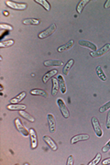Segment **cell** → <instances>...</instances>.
Segmentation results:
<instances>
[{
	"instance_id": "obj_1",
	"label": "cell",
	"mask_w": 110,
	"mask_h": 165,
	"mask_svg": "<svg viewBox=\"0 0 110 165\" xmlns=\"http://www.w3.org/2000/svg\"><path fill=\"white\" fill-rule=\"evenodd\" d=\"M56 29H57L56 24H52L48 28H46L45 31H41L40 33H39L38 37H39V39H41V40L46 39V38H48V37L52 36V35L56 31Z\"/></svg>"
},
{
	"instance_id": "obj_2",
	"label": "cell",
	"mask_w": 110,
	"mask_h": 165,
	"mask_svg": "<svg viewBox=\"0 0 110 165\" xmlns=\"http://www.w3.org/2000/svg\"><path fill=\"white\" fill-rule=\"evenodd\" d=\"M57 105H58L59 109H60L61 112L62 116H64V118H68V117L70 116V112H69V110H68V108H67V107H66V105H65L64 101L62 100V99H61V98H59V99L57 100Z\"/></svg>"
},
{
	"instance_id": "obj_3",
	"label": "cell",
	"mask_w": 110,
	"mask_h": 165,
	"mask_svg": "<svg viewBox=\"0 0 110 165\" xmlns=\"http://www.w3.org/2000/svg\"><path fill=\"white\" fill-rule=\"evenodd\" d=\"M15 125H16V128H17L18 131L19 133H21L23 136H25V137H28L29 136V131L24 127V125L20 121V118L17 117L15 119Z\"/></svg>"
},
{
	"instance_id": "obj_4",
	"label": "cell",
	"mask_w": 110,
	"mask_h": 165,
	"mask_svg": "<svg viewBox=\"0 0 110 165\" xmlns=\"http://www.w3.org/2000/svg\"><path fill=\"white\" fill-rule=\"evenodd\" d=\"M109 51H110V43H106V45H104V46L100 50H98L97 52H92L90 54L94 58H98V57H101V56L105 55Z\"/></svg>"
},
{
	"instance_id": "obj_5",
	"label": "cell",
	"mask_w": 110,
	"mask_h": 165,
	"mask_svg": "<svg viewBox=\"0 0 110 165\" xmlns=\"http://www.w3.org/2000/svg\"><path fill=\"white\" fill-rule=\"evenodd\" d=\"M92 125H93L94 130H95V132L97 134V136L102 137L103 136V130L101 128V126H100V123H99V120L97 119V117H96V116L92 117Z\"/></svg>"
},
{
	"instance_id": "obj_6",
	"label": "cell",
	"mask_w": 110,
	"mask_h": 165,
	"mask_svg": "<svg viewBox=\"0 0 110 165\" xmlns=\"http://www.w3.org/2000/svg\"><path fill=\"white\" fill-rule=\"evenodd\" d=\"M6 5L14 10H25L28 7V5L25 3H17L13 1H7Z\"/></svg>"
},
{
	"instance_id": "obj_7",
	"label": "cell",
	"mask_w": 110,
	"mask_h": 165,
	"mask_svg": "<svg viewBox=\"0 0 110 165\" xmlns=\"http://www.w3.org/2000/svg\"><path fill=\"white\" fill-rule=\"evenodd\" d=\"M29 137L31 141V149H36L38 147V137L36 130L34 128L29 129Z\"/></svg>"
},
{
	"instance_id": "obj_8",
	"label": "cell",
	"mask_w": 110,
	"mask_h": 165,
	"mask_svg": "<svg viewBox=\"0 0 110 165\" xmlns=\"http://www.w3.org/2000/svg\"><path fill=\"white\" fill-rule=\"evenodd\" d=\"M78 43H79L80 46H82V47H85V48H88V49H90L92 52H97V45H96V44H94V43H92V42H90V41H88V40H81L78 41Z\"/></svg>"
},
{
	"instance_id": "obj_9",
	"label": "cell",
	"mask_w": 110,
	"mask_h": 165,
	"mask_svg": "<svg viewBox=\"0 0 110 165\" xmlns=\"http://www.w3.org/2000/svg\"><path fill=\"white\" fill-rule=\"evenodd\" d=\"M47 118H48L50 132L51 133H54L55 130H56V119H55L54 116L52 114H49L48 116H47Z\"/></svg>"
},
{
	"instance_id": "obj_10",
	"label": "cell",
	"mask_w": 110,
	"mask_h": 165,
	"mask_svg": "<svg viewBox=\"0 0 110 165\" xmlns=\"http://www.w3.org/2000/svg\"><path fill=\"white\" fill-rule=\"evenodd\" d=\"M89 138H90V136L88 134H78V135H76V136L72 138L71 143L75 144V143L79 142V141H85V140H89Z\"/></svg>"
},
{
	"instance_id": "obj_11",
	"label": "cell",
	"mask_w": 110,
	"mask_h": 165,
	"mask_svg": "<svg viewBox=\"0 0 110 165\" xmlns=\"http://www.w3.org/2000/svg\"><path fill=\"white\" fill-rule=\"evenodd\" d=\"M74 45V40H69L67 43L61 45V46H60L58 49H57V52H66V51H69L71 50Z\"/></svg>"
},
{
	"instance_id": "obj_12",
	"label": "cell",
	"mask_w": 110,
	"mask_h": 165,
	"mask_svg": "<svg viewBox=\"0 0 110 165\" xmlns=\"http://www.w3.org/2000/svg\"><path fill=\"white\" fill-rule=\"evenodd\" d=\"M43 140L48 144V146L52 149V151H57V149H58V146H57V144L54 142V140L51 138V137H49V136H44L43 137Z\"/></svg>"
},
{
	"instance_id": "obj_13",
	"label": "cell",
	"mask_w": 110,
	"mask_h": 165,
	"mask_svg": "<svg viewBox=\"0 0 110 165\" xmlns=\"http://www.w3.org/2000/svg\"><path fill=\"white\" fill-rule=\"evenodd\" d=\"M57 79L59 81V85H60V90H61V94H65L66 91H67V87H66V83L64 79V77H62L61 75H59L57 76Z\"/></svg>"
},
{
	"instance_id": "obj_14",
	"label": "cell",
	"mask_w": 110,
	"mask_h": 165,
	"mask_svg": "<svg viewBox=\"0 0 110 165\" xmlns=\"http://www.w3.org/2000/svg\"><path fill=\"white\" fill-rule=\"evenodd\" d=\"M27 108L26 105H19V104H10L7 106L8 110H16V111H20L25 110Z\"/></svg>"
},
{
	"instance_id": "obj_15",
	"label": "cell",
	"mask_w": 110,
	"mask_h": 165,
	"mask_svg": "<svg viewBox=\"0 0 110 165\" xmlns=\"http://www.w3.org/2000/svg\"><path fill=\"white\" fill-rule=\"evenodd\" d=\"M30 94L33 95V96H42V97H45V98H48L49 97V95L47 93L45 90H42V89H33L30 91Z\"/></svg>"
},
{
	"instance_id": "obj_16",
	"label": "cell",
	"mask_w": 110,
	"mask_h": 165,
	"mask_svg": "<svg viewBox=\"0 0 110 165\" xmlns=\"http://www.w3.org/2000/svg\"><path fill=\"white\" fill-rule=\"evenodd\" d=\"M57 72H58V71H57L56 69H53V70H52V71H50V72H46V73L44 74V75H43V77H42L43 83L46 84L47 82L49 81V79H51V78L53 77L54 75H56Z\"/></svg>"
},
{
	"instance_id": "obj_17",
	"label": "cell",
	"mask_w": 110,
	"mask_h": 165,
	"mask_svg": "<svg viewBox=\"0 0 110 165\" xmlns=\"http://www.w3.org/2000/svg\"><path fill=\"white\" fill-rule=\"evenodd\" d=\"M43 64L46 67H52V66H61L64 64V63L61 61H58V60H49V61H45Z\"/></svg>"
},
{
	"instance_id": "obj_18",
	"label": "cell",
	"mask_w": 110,
	"mask_h": 165,
	"mask_svg": "<svg viewBox=\"0 0 110 165\" xmlns=\"http://www.w3.org/2000/svg\"><path fill=\"white\" fill-rule=\"evenodd\" d=\"M59 88H60V85H59V81L57 78H52V95L53 96H55L58 92H59Z\"/></svg>"
},
{
	"instance_id": "obj_19",
	"label": "cell",
	"mask_w": 110,
	"mask_h": 165,
	"mask_svg": "<svg viewBox=\"0 0 110 165\" xmlns=\"http://www.w3.org/2000/svg\"><path fill=\"white\" fill-rule=\"evenodd\" d=\"M19 116H21L23 118H25L26 120H28V121H29V122H34L35 121V118L31 116V115H29L28 113H27L25 110H20V111H19Z\"/></svg>"
},
{
	"instance_id": "obj_20",
	"label": "cell",
	"mask_w": 110,
	"mask_h": 165,
	"mask_svg": "<svg viewBox=\"0 0 110 165\" xmlns=\"http://www.w3.org/2000/svg\"><path fill=\"white\" fill-rule=\"evenodd\" d=\"M73 63H74V61H73V59H70L69 61L67 62V63L65 64L64 68L62 69V72H64V75H67V74L69 73V72H70L71 68L73 67Z\"/></svg>"
},
{
	"instance_id": "obj_21",
	"label": "cell",
	"mask_w": 110,
	"mask_h": 165,
	"mask_svg": "<svg viewBox=\"0 0 110 165\" xmlns=\"http://www.w3.org/2000/svg\"><path fill=\"white\" fill-rule=\"evenodd\" d=\"M26 92H22V93H20L19 96H17L16 97H14V98H12L11 100H10V103L11 104H18V103H19L20 101H22L25 97H26Z\"/></svg>"
},
{
	"instance_id": "obj_22",
	"label": "cell",
	"mask_w": 110,
	"mask_h": 165,
	"mask_svg": "<svg viewBox=\"0 0 110 165\" xmlns=\"http://www.w3.org/2000/svg\"><path fill=\"white\" fill-rule=\"evenodd\" d=\"M23 24L37 26V25L40 24V19H26L23 20Z\"/></svg>"
},
{
	"instance_id": "obj_23",
	"label": "cell",
	"mask_w": 110,
	"mask_h": 165,
	"mask_svg": "<svg viewBox=\"0 0 110 165\" xmlns=\"http://www.w3.org/2000/svg\"><path fill=\"white\" fill-rule=\"evenodd\" d=\"M89 2H90V0H82V1H80L79 4L77 5V7H76L77 12H78V13H82L84 7H85Z\"/></svg>"
},
{
	"instance_id": "obj_24",
	"label": "cell",
	"mask_w": 110,
	"mask_h": 165,
	"mask_svg": "<svg viewBox=\"0 0 110 165\" xmlns=\"http://www.w3.org/2000/svg\"><path fill=\"white\" fill-rule=\"evenodd\" d=\"M96 72H97V74L98 75V77L102 81H106V74L103 71V68L101 66H97V69H96Z\"/></svg>"
},
{
	"instance_id": "obj_25",
	"label": "cell",
	"mask_w": 110,
	"mask_h": 165,
	"mask_svg": "<svg viewBox=\"0 0 110 165\" xmlns=\"http://www.w3.org/2000/svg\"><path fill=\"white\" fill-rule=\"evenodd\" d=\"M35 2L41 5L47 11H49L51 9V5L48 1H47V0H35Z\"/></svg>"
},
{
	"instance_id": "obj_26",
	"label": "cell",
	"mask_w": 110,
	"mask_h": 165,
	"mask_svg": "<svg viewBox=\"0 0 110 165\" xmlns=\"http://www.w3.org/2000/svg\"><path fill=\"white\" fill-rule=\"evenodd\" d=\"M14 40H8L6 41H1L0 42V48H5V47H10L14 44Z\"/></svg>"
},
{
	"instance_id": "obj_27",
	"label": "cell",
	"mask_w": 110,
	"mask_h": 165,
	"mask_svg": "<svg viewBox=\"0 0 110 165\" xmlns=\"http://www.w3.org/2000/svg\"><path fill=\"white\" fill-rule=\"evenodd\" d=\"M109 109H110V101H108L107 103L103 105V107H101L99 108V112L100 113H104V112H106V111H107Z\"/></svg>"
},
{
	"instance_id": "obj_28",
	"label": "cell",
	"mask_w": 110,
	"mask_h": 165,
	"mask_svg": "<svg viewBox=\"0 0 110 165\" xmlns=\"http://www.w3.org/2000/svg\"><path fill=\"white\" fill-rule=\"evenodd\" d=\"M100 160H101V154H100V153H97V156H96V158L94 159L92 161H90L88 164H89V165H96V164H98L99 161H100Z\"/></svg>"
},
{
	"instance_id": "obj_29",
	"label": "cell",
	"mask_w": 110,
	"mask_h": 165,
	"mask_svg": "<svg viewBox=\"0 0 110 165\" xmlns=\"http://www.w3.org/2000/svg\"><path fill=\"white\" fill-rule=\"evenodd\" d=\"M102 151H103V152H109L110 151V140L103 147V149H102Z\"/></svg>"
},
{
	"instance_id": "obj_30",
	"label": "cell",
	"mask_w": 110,
	"mask_h": 165,
	"mask_svg": "<svg viewBox=\"0 0 110 165\" xmlns=\"http://www.w3.org/2000/svg\"><path fill=\"white\" fill-rule=\"evenodd\" d=\"M0 28H1L2 29H7V31H12V29H13L12 26L7 25V24H1V25H0Z\"/></svg>"
},
{
	"instance_id": "obj_31",
	"label": "cell",
	"mask_w": 110,
	"mask_h": 165,
	"mask_svg": "<svg viewBox=\"0 0 110 165\" xmlns=\"http://www.w3.org/2000/svg\"><path fill=\"white\" fill-rule=\"evenodd\" d=\"M106 128L109 129L110 128V110H108L107 116H106Z\"/></svg>"
},
{
	"instance_id": "obj_32",
	"label": "cell",
	"mask_w": 110,
	"mask_h": 165,
	"mask_svg": "<svg viewBox=\"0 0 110 165\" xmlns=\"http://www.w3.org/2000/svg\"><path fill=\"white\" fill-rule=\"evenodd\" d=\"M74 163V160H73V156L70 155L67 159V165H73Z\"/></svg>"
},
{
	"instance_id": "obj_33",
	"label": "cell",
	"mask_w": 110,
	"mask_h": 165,
	"mask_svg": "<svg viewBox=\"0 0 110 165\" xmlns=\"http://www.w3.org/2000/svg\"><path fill=\"white\" fill-rule=\"evenodd\" d=\"M104 7H105L106 9H107V8H109V7H110V0H106V3H105Z\"/></svg>"
},
{
	"instance_id": "obj_34",
	"label": "cell",
	"mask_w": 110,
	"mask_h": 165,
	"mask_svg": "<svg viewBox=\"0 0 110 165\" xmlns=\"http://www.w3.org/2000/svg\"><path fill=\"white\" fill-rule=\"evenodd\" d=\"M103 164H110V158H108V159H106V160H105V161H103V162H102Z\"/></svg>"
}]
</instances>
